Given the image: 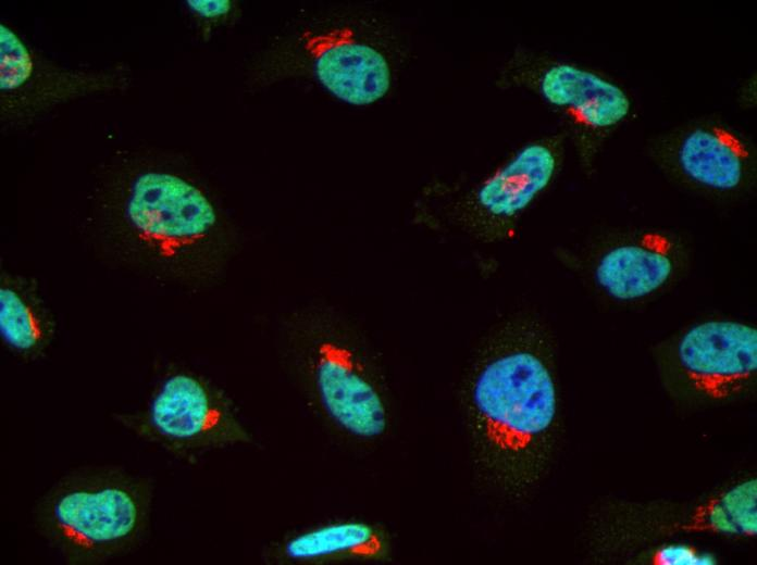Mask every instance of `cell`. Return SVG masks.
Segmentation results:
<instances>
[{"label":"cell","mask_w":757,"mask_h":565,"mask_svg":"<svg viewBox=\"0 0 757 565\" xmlns=\"http://www.w3.org/2000/svg\"><path fill=\"white\" fill-rule=\"evenodd\" d=\"M154 484L120 466H84L36 502L39 536L67 564L98 565L136 550L148 535Z\"/></svg>","instance_id":"cell-1"},{"label":"cell","mask_w":757,"mask_h":565,"mask_svg":"<svg viewBox=\"0 0 757 565\" xmlns=\"http://www.w3.org/2000/svg\"><path fill=\"white\" fill-rule=\"evenodd\" d=\"M497 84L536 96L564 125L585 172H592L609 139L633 112L630 92L611 76L545 52L518 48Z\"/></svg>","instance_id":"cell-2"},{"label":"cell","mask_w":757,"mask_h":565,"mask_svg":"<svg viewBox=\"0 0 757 565\" xmlns=\"http://www.w3.org/2000/svg\"><path fill=\"white\" fill-rule=\"evenodd\" d=\"M471 410L491 465L504 470L523 464L556 417L557 392L548 366L526 349L491 356L474 377Z\"/></svg>","instance_id":"cell-3"},{"label":"cell","mask_w":757,"mask_h":565,"mask_svg":"<svg viewBox=\"0 0 757 565\" xmlns=\"http://www.w3.org/2000/svg\"><path fill=\"white\" fill-rule=\"evenodd\" d=\"M114 420L139 439L181 457L253 441L231 400L186 372L164 377L144 409L116 413Z\"/></svg>","instance_id":"cell-4"},{"label":"cell","mask_w":757,"mask_h":565,"mask_svg":"<svg viewBox=\"0 0 757 565\" xmlns=\"http://www.w3.org/2000/svg\"><path fill=\"white\" fill-rule=\"evenodd\" d=\"M648 153L668 173L710 193H739L755 176L754 141L720 117H697L659 133L648 140Z\"/></svg>","instance_id":"cell-5"},{"label":"cell","mask_w":757,"mask_h":565,"mask_svg":"<svg viewBox=\"0 0 757 565\" xmlns=\"http://www.w3.org/2000/svg\"><path fill=\"white\" fill-rule=\"evenodd\" d=\"M124 215L137 240L164 259L202 244L216 224L215 210L194 184L175 174L148 171L131 185Z\"/></svg>","instance_id":"cell-6"},{"label":"cell","mask_w":757,"mask_h":565,"mask_svg":"<svg viewBox=\"0 0 757 565\" xmlns=\"http://www.w3.org/2000/svg\"><path fill=\"white\" fill-rule=\"evenodd\" d=\"M307 365L319 412L328 426L364 441L386 432V403L350 344L333 335L320 336L308 349Z\"/></svg>","instance_id":"cell-7"},{"label":"cell","mask_w":757,"mask_h":565,"mask_svg":"<svg viewBox=\"0 0 757 565\" xmlns=\"http://www.w3.org/2000/svg\"><path fill=\"white\" fill-rule=\"evenodd\" d=\"M567 142L561 131L517 148L469 193L463 210L469 225L479 233H507L558 175Z\"/></svg>","instance_id":"cell-8"},{"label":"cell","mask_w":757,"mask_h":565,"mask_svg":"<svg viewBox=\"0 0 757 565\" xmlns=\"http://www.w3.org/2000/svg\"><path fill=\"white\" fill-rule=\"evenodd\" d=\"M678 365L697 393L723 400L740 393L757 369V330L734 321H707L681 337Z\"/></svg>","instance_id":"cell-9"},{"label":"cell","mask_w":757,"mask_h":565,"mask_svg":"<svg viewBox=\"0 0 757 565\" xmlns=\"http://www.w3.org/2000/svg\"><path fill=\"white\" fill-rule=\"evenodd\" d=\"M303 49L315 76L337 99L363 106L383 99L393 81L390 63L383 51L362 39L349 26L305 32Z\"/></svg>","instance_id":"cell-10"},{"label":"cell","mask_w":757,"mask_h":565,"mask_svg":"<svg viewBox=\"0 0 757 565\" xmlns=\"http://www.w3.org/2000/svg\"><path fill=\"white\" fill-rule=\"evenodd\" d=\"M388 535L374 524L340 519L285 535L264 551L272 564L324 565L345 561H381L388 556Z\"/></svg>","instance_id":"cell-11"},{"label":"cell","mask_w":757,"mask_h":565,"mask_svg":"<svg viewBox=\"0 0 757 565\" xmlns=\"http://www.w3.org/2000/svg\"><path fill=\"white\" fill-rule=\"evenodd\" d=\"M677 254L678 243L672 236L644 231L607 248L597 260L594 278L612 299H643L671 278Z\"/></svg>","instance_id":"cell-12"},{"label":"cell","mask_w":757,"mask_h":565,"mask_svg":"<svg viewBox=\"0 0 757 565\" xmlns=\"http://www.w3.org/2000/svg\"><path fill=\"white\" fill-rule=\"evenodd\" d=\"M683 531L734 537L757 535V480L747 479L700 504L680 526Z\"/></svg>","instance_id":"cell-13"},{"label":"cell","mask_w":757,"mask_h":565,"mask_svg":"<svg viewBox=\"0 0 757 565\" xmlns=\"http://www.w3.org/2000/svg\"><path fill=\"white\" fill-rule=\"evenodd\" d=\"M0 336L11 351L32 357L49 343L52 324L16 290L5 286L0 289Z\"/></svg>","instance_id":"cell-14"},{"label":"cell","mask_w":757,"mask_h":565,"mask_svg":"<svg viewBox=\"0 0 757 565\" xmlns=\"http://www.w3.org/2000/svg\"><path fill=\"white\" fill-rule=\"evenodd\" d=\"M33 58L18 35L4 24L0 25V89L14 91L32 76Z\"/></svg>","instance_id":"cell-15"},{"label":"cell","mask_w":757,"mask_h":565,"mask_svg":"<svg viewBox=\"0 0 757 565\" xmlns=\"http://www.w3.org/2000/svg\"><path fill=\"white\" fill-rule=\"evenodd\" d=\"M653 562L663 565H709L715 564L716 560L707 553L698 552L686 545H667L658 550Z\"/></svg>","instance_id":"cell-16"},{"label":"cell","mask_w":757,"mask_h":565,"mask_svg":"<svg viewBox=\"0 0 757 565\" xmlns=\"http://www.w3.org/2000/svg\"><path fill=\"white\" fill-rule=\"evenodd\" d=\"M187 4L198 15L209 18L228 13L232 7L228 0H190Z\"/></svg>","instance_id":"cell-17"},{"label":"cell","mask_w":757,"mask_h":565,"mask_svg":"<svg viewBox=\"0 0 757 565\" xmlns=\"http://www.w3.org/2000/svg\"><path fill=\"white\" fill-rule=\"evenodd\" d=\"M757 99V80L756 74H750L746 77L737 88L736 101L743 109H752L756 104Z\"/></svg>","instance_id":"cell-18"}]
</instances>
